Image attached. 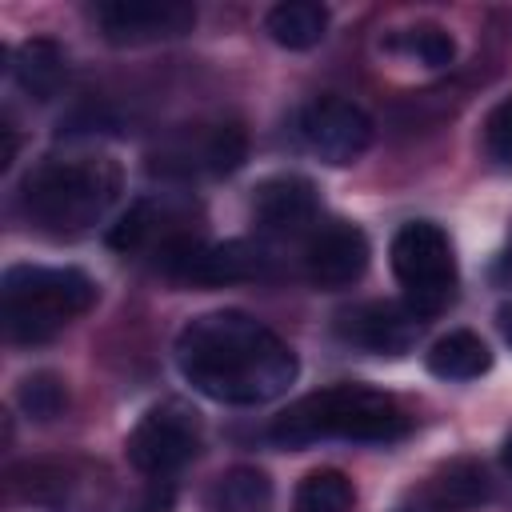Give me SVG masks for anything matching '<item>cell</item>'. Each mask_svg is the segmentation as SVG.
I'll return each mask as SVG.
<instances>
[{
	"mask_svg": "<svg viewBox=\"0 0 512 512\" xmlns=\"http://www.w3.org/2000/svg\"><path fill=\"white\" fill-rule=\"evenodd\" d=\"M96 24L112 44H156L192 32L196 8L184 0H108L96 4Z\"/></svg>",
	"mask_w": 512,
	"mask_h": 512,
	"instance_id": "cell-10",
	"label": "cell"
},
{
	"mask_svg": "<svg viewBox=\"0 0 512 512\" xmlns=\"http://www.w3.org/2000/svg\"><path fill=\"white\" fill-rule=\"evenodd\" d=\"M160 268L172 280L184 284H236V280H252L264 268V252L248 240H224V244H200L192 236H172L160 244Z\"/></svg>",
	"mask_w": 512,
	"mask_h": 512,
	"instance_id": "cell-7",
	"label": "cell"
},
{
	"mask_svg": "<svg viewBox=\"0 0 512 512\" xmlns=\"http://www.w3.org/2000/svg\"><path fill=\"white\" fill-rule=\"evenodd\" d=\"M264 28H268V36H272L280 48L304 52V48H312V44L324 40V32H328V12H324L320 4H312V0H284V4H276V8L264 16Z\"/></svg>",
	"mask_w": 512,
	"mask_h": 512,
	"instance_id": "cell-18",
	"label": "cell"
},
{
	"mask_svg": "<svg viewBox=\"0 0 512 512\" xmlns=\"http://www.w3.org/2000/svg\"><path fill=\"white\" fill-rule=\"evenodd\" d=\"M368 268V240L356 224L348 220H328L320 224L308 244H304V272L316 288H348L352 280H360Z\"/></svg>",
	"mask_w": 512,
	"mask_h": 512,
	"instance_id": "cell-11",
	"label": "cell"
},
{
	"mask_svg": "<svg viewBox=\"0 0 512 512\" xmlns=\"http://www.w3.org/2000/svg\"><path fill=\"white\" fill-rule=\"evenodd\" d=\"M352 480L336 468H316L296 484L292 512H352Z\"/></svg>",
	"mask_w": 512,
	"mask_h": 512,
	"instance_id": "cell-21",
	"label": "cell"
},
{
	"mask_svg": "<svg viewBox=\"0 0 512 512\" xmlns=\"http://www.w3.org/2000/svg\"><path fill=\"white\" fill-rule=\"evenodd\" d=\"M484 152L500 168H512V96L500 100L484 120Z\"/></svg>",
	"mask_w": 512,
	"mask_h": 512,
	"instance_id": "cell-23",
	"label": "cell"
},
{
	"mask_svg": "<svg viewBox=\"0 0 512 512\" xmlns=\"http://www.w3.org/2000/svg\"><path fill=\"white\" fill-rule=\"evenodd\" d=\"M488 368H492V352H488V344H484L476 332H468V328L448 332V336H440V340L428 348V372L440 376V380H476V376H484Z\"/></svg>",
	"mask_w": 512,
	"mask_h": 512,
	"instance_id": "cell-17",
	"label": "cell"
},
{
	"mask_svg": "<svg viewBox=\"0 0 512 512\" xmlns=\"http://www.w3.org/2000/svg\"><path fill=\"white\" fill-rule=\"evenodd\" d=\"M4 332L20 344L48 340L96 304V280L80 268L16 264L4 272Z\"/></svg>",
	"mask_w": 512,
	"mask_h": 512,
	"instance_id": "cell-4",
	"label": "cell"
},
{
	"mask_svg": "<svg viewBox=\"0 0 512 512\" xmlns=\"http://www.w3.org/2000/svg\"><path fill=\"white\" fill-rule=\"evenodd\" d=\"M420 316L404 304H388V300H372V304H356L348 312H340L336 320V332L368 352H380V356H400L412 348L420 324Z\"/></svg>",
	"mask_w": 512,
	"mask_h": 512,
	"instance_id": "cell-13",
	"label": "cell"
},
{
	"mask_svg": "<svg viewBox=\"0 0 512 512\" xmlns=\"http://www.w3.org/2000/svg\"><path fill=\"white\" fill-rule=\"evenodd\" d=\"M316 208H320V200H316L312 180L292 176V172L268 176L252 192V216L268 232H300L316 220Z\"/></svg>",
	"mask_w": 512,
	"mask_h": 512,
	"instance_id": "cell-14",
	"label": "cell"
},
{
	"mask_svg": "<svg viewBox=\"0 0 512 512\" xmlns=\"http://www.w3.org/2000/svg\"><path fill=\"white\" fill-rule=\"evenodd\" d=\"M496 280H504V284H512V240H508V248L496 256Z\"/></svg>",
	"mask_w": 512,
	"mask_h": 512,
	"instance_id": "cell-26",
	"label": "cell"
},
{
	"mask_svg": "<svg viewBox=\"0 0 512 512\" xmlns=\"http://www.w3.org/2000/svg\"><path fill=\"white\" fill-rule=\"evenodd\" d=\"M64 72H68V60H64V48L56 40L36 36V40H24L16 48L12 76H16L20 92H28L32 100H52L56 88L64 84Z\"/></svg>",
	"mask_w": 512,
	"mask_h": 512,
	"instance_id": "cell-15",
	"label": "cell"
},
{
	"mask_svg": "<svg viewBox=\"0 0 512 512\" xmlns=\"http://www.w3.org/2000/svg\"><path fill=\"white\" fill-rule=\"evenodd\" d=\"M16 400H20V408H24L32 420L48 424V420H56V416L64 412L68 392H64V380H60V376H52V372H32V376L20 380Z\"/></svg>",
	"mask_w": 512,
	"mask_h": 512,
	"instance_id": "cell-22",
	"label": "cell"
},
{
	"mask_svg": "<svg viewBox=\"0 0 512 512\" xmlns=\"http://www.w3.org/2000/svg\"><path fill=\"white\" fill-rule=\"evenodd\" d=\"M392 272L416 316H436L456 296V256L432 220H412L392 236Z\"/></svg>",
	"mask_w": 512,
	"mask_h": 512,
	"instance_id": "cell-5",
	"label": "cell"
},
{
	"mask_svg": "<svg viewBox=\"0 0 512 512\" xmlns=\"http://www.w3.org/2000/svg\"><path fill=\"white\" fill-rule=\"evenodd\" d=\"M404 432H408V416L392 396L364 384H336L288 404L272 420L268 440L280 448H308L328 436L388 444V440H400Z\"/></svg>",
	"mask_w": 512,
	"mask_h": 512,
	"instance_id": "cell-2",
	"label": "cell"
},
{
	"mask_svg": "<svg viewBox=\"0 0 512 512\" xmlns=\"http://www.w3.org/2000/svg\"><path fill=\"white\" fill-rule=\"evenodd\" d=\"M180 376L216 404H268L296 380V352L256 316L204 312L176 336Z\"/></svg>",
	"mask_w": 512,
	"mask_h": 512,
	"instance_id": "cell-1",
	"label": "cell"
},
{
	"mask_svg": "<svg viewBox=\"0 0 512 512\" xmlns=\"http://www.w3.org/2000/svg\"><path fill=\"white\" fill-rule=\"evenodd\" d=\"M12 492L48 512H96L108 496V480L76 460H32L12 468Z\"/></svg>",
	"mask_w": 512,
	"mask_h": 512,
	"instance_id": "cell-6",
	"label": "cell"
},
{
	"mask_svg": "<svg viewBox=\"0 0 512 512\" xmlns=\"http://www.w3.org/2000/svg\"><path fill=\"white\" fill-rule=\"evenodd\" d=\"M128 512H172V488L160 484V480H152V484L128 504Z\"/></svg>",
	"mask_w": 512,
	"mask_h": 512,
	"instance_id": "cell-25",
	"label": "cell"
},
{
	"mask_svg": "<svg viewBox=\"0 0 512 512\" xmlns=\"http://www.w3.org/2000/svg\"><path fill=\"white\" fill-rule=\"evenodd\" d=\"M384 48L396 52V56H404V60H416V64H424V68H444V64H452V56H456V40H452L440 24H412V28H400V32H392V36L384 40Z\"/></svg>",
	"mask_w": 512,
	"mask_h": 512,
	"instance_id": "cell-20",
	"label": "cell"
},
{
	"mask_svg": "<svg viewBox=\"0 0 512 512\" xmlns=\"http://www.w3.org/2000/svg\"><path fill=\"white\" fill-rule=\"evenodd\" d=\"M496 324H500V336L512 344V304H504V308L496 312Z\"/></svg>",
	"mask_w": 512,
	"mask_h": 512,
	"instance_id": "cell-27",
	"label": "cell"
},
{
	"mask_svg": "<svg viewBox=\"0 0 512 512\" xmlns=\"http://www.w3.org/2000/svg\"><path fill=\"white\" fill-rule=\"evenodd\" d=\"M488 500V476L476 460H452L408 488L388 512H468Z\"/></svg>",
	"mask_w": 512,
	"mask_h": 512,
	"instance_id": "cell-12",
	"label": "cell"
},
{
	"mask_svg": "<svg viewBox=\"0 0 512 512\" xmlns=\"http://www.w3.org/2000/svg\"><path fill=\"white\" fill-rule=\"evenodd\" d=\"M300 136L324 164H352L372 144V120L344 96H316L300 112Z\"/></svg>",
	"mask_w": 512,
	"mask_h": 512,
	"instance_id": "cell-9",
	"label": "cell"
},
{
	"mask_svg": "<svg viewBox=\"0 0 512 512\" xmlns=\"http://www.w3.org/2000/svg\"><path fill=\"white\" fill-rule=\"evenodd\" d=\"M120 196V168L108 156L44 160L24 176V212L48 236H80Z\"/></svg>",
	"mask_w": 512,
	"mask_h": 512,
	"instance_id": "cell-3",
	"label": "cell"
},
{
	"mask_svg": "<svg viewBox=\"0 0 512 512\" xmlns=\"http://www.w3.org/2000/svg\"><path fill=\"white\" fill-rule=\"evenodd\" d=\"M500 464H504V468L512 472V432L504 436V448H500Z\"/></svg>",
	"mask_w": 512,
	"mask_h": 512,
	"instance_id": "cell-28",
	"label": "cell"
},
{
	"mask_svg": "<svg viewBox=\"0 0 512 512\" xmlns=\"http://www.w3.org/2000/svg\"><path fill=\"white\" fill-rule=\"evenodd\" d=\"M176 160H184L180 168L184 172H232L240 160H244V132L236 124H220V128H208L196 148H184L176 152Z\"/></svg>",
	"mask_w": 512,
	"mask_h": 512,
	"instance_id": "cell-19",
	"label": "cell"
},
{
	"mask_svg": "<svg viewBox=\"0 0 512 512\" xmlns=\"http://www.w3.org/2000/svg\"><path fill=\"white\" fill-rule=\"evenodd\" d=\"M128 460L132 468H140L144 476H168L176 468H184L196 448H200V428L192 420V412H184L180 404H160L148 408L136 428L128 432Z\"/></svg>",
	"mask_w": 512,
	"mask_h": 512,
	"instance_id": "cell-8",
	"label": "cell"
},
{
	"mask_svg": "<svg viewBox=\"0 0 512 512\" xmlns=\"http://www.w3.org/2000/svg\"><path fill=\"white\" fill-rule=\"evenodd\" d=\"M148 232H152V208H148V204H132V208L112 224L108 244L120 248V252H132V248H140V244L148 240Z\"/></svg>",
	"mask_w": 512,
	"mask_h": 512,
	"instance_id": "cell-24",
	"label": "cell"
},
{
	"mask_svg": "<svg viewBox=\"0 0 512 512\" xmlns=\"http://www.w3.org/2000/svg\"><path fill=\"white\" fill-rule=\"evenodd\" d=\"M208 512H268L272 508V480L260 468H228L204 492Z\"/></svg>",
	"mask_w": 512,
	"mask_h": 512,
	"instance_id": "cell-16",
	"label": "cell"
}]
</instances>
